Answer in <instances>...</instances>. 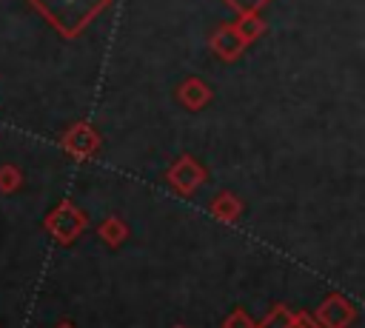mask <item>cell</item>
I'll use <instances>...</instances> for the list:
<instances>
[{"instance_id":"5b68a950","label":"cell","mask_w":365,"mask_h":328,"mask_svg":"<svg viewBox=\"0 0 365 328\" xmlns=\"http://www.w3.org/2000/svg\"><path fill=\"white\" fill-rule=\"evenodd\" d=\"M208 97H211L208 86L200 83V80H185V83L180 86V100H182L188 108H200V106H205Z\"/></svg>"},{"instance_id":"ba28073f","label":"cell","mask_w":365,"mask_h":328,"mask_svg":"<svg viewBox=\"0 0 365 328\" xmlns=\"http://www.w3.org/2000/svg\"><path fill=\"white\" fill-rule=\"evenodd\" d=\"M288 319H291V314H288L282 305H277V308H274V311H271L259 325H254V328H285V325H288Z\"/></svg>"},{"instance_id":"7a4b0ae2","label":"cell","mask_w":365,"mask_h":328,"mask_svg":"<svg viewBox=\"0 0 365 328\" xmlns=\"http://www.w3.org/2000/svg\"><path fill=\"white\" fill-rule=\"evenodd\" d=\"M354 317H356L354 305H351L345 297H339V294H331V297L319 305V311H317L319 328H348V325L354 322Z\"/></svg>"},{"instance_id":"277c9868","label":"cell","mask_w":365,"mask_h":328,"mask_svg":"<svg viewBox=\"0 0 365 328\" xmlns=\"http://www.w3.org/2000/svg\"><path fill=\"white\" fill-rule=\"evenodd\" d=\"M63 145H66V151H71L74 157H88V154L97 148V134H94L91 125L77 123V125L63 137Z\"/></svg>"},{"instance_id":"30bf717a","label":"cell","mask_w":365,"mask_h":328,"mask_svg":"<svg viewBox=\"0 0 365 328\" xmlns=\"http://www.w3.org/2000/svg\"><path fill=\"white\" fill-rule=\"evenodd\" d=\"M225 328H254V322H251V317H248L245 311H234V314L225 319Z\"/></svg>"},{"instance_id":"8992f818","label":"cell","mask_w":365,"mask_h":328,"mask_svg":"<svg viewBox=\"0 0 365 328\" xmlns=\"http://www.w3.org/2000/svg\"><path fill=\"white\" fill-rule=\"evenodd\" d=\"M211 211H214V217H220V220L231 222V220H237V214H240V203H237V197H234V194L222 191V194H217V200L211 203Z\"/></svg>"},{"instance_id":"52a82bcc","label":"cell","mask_w":365,"mask_h":328,"mask_svg":"<svg viewBox=\"0 0 365 328\" xmlns=\"http://www.w3.org/2000/svg\"><path fill=\"white\" fill-rule=\"evenodd\" d=\"M100 234H103V240H106L108 245H117V242H123V237H125V225H123L120 220H106L103 228H100Z\"/></svg>"},{"instance_id":"8fae6325","label":"cell","mask_w":365,"mask_h":328,"mask_svg":"<svg viewBox=\"0 0 365 328\" xmlns=\"http://www.w3.org/2000/svg\"><path fill=\"white\" fill-rule=\"evenodd\" d=\"M285 328H319V325H317L308 314H297V317L291 314V319H288V325H285Z\"/></svg>"},{"instance_id":"6da1fadb","label":"cell","mask_w":365,"mask_h":328,"mask_svg":"<svg viewBox=\"0 0 365 328\" xmlns=\"http://www.w3.org/2000/svg\"><path fill=\"white\" fill-rule=\"evenodd\" d=\"M46 225L51 228V234L60 240V242H71L80 231H83V225H86V217L74 208V205H68V203H63L48 220H46Z\"/></svg>"},{"instance_id":"9c48e42d","label":"cell","mask_w":365,"mask_h":328,"mask_svg":"<svg viewBox=\"0 0 365 328\" xmlns=\"http://www.w3.org/2000/svg\"><path fill=\"white\" fill-rule=\"evenodd\" d=\"M20 185V171L14 165H3L0 168V191H14Z\"/></svg>"},{"instance_id":"7c38bea8","label":"cell","mask_w":365,"mask_h":328,"mask_svg":"<svg viewBox=\"0 0 365 328\" xmlns=\"http://www.w3.org/2000/svg\"><path fill=\"white\" fill-rule=\"evenodd\" d=\"M60 328H71V325H68V322H63V325H60Z\"/></svg>"},{"instance_id":"3957f363","label":"cell","mask_w":365,"mask_h":328,"mask_svg":"<svg viewBox=\"0 0 365 328\" xmlns=\"http://www.w3.org/2000/svg\"><path fill=\"white\" fill-rule=\"evenodd\" d=\"M202 177H205L202 165H197V160H191V157H182V160L168 171V183H171L177 191H182V194H191V191L202 183Z\"/></svg>"}]
</instances>
